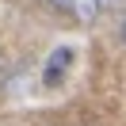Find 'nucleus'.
I'll list each match as a JSON object with an SVG mask.
<instances>
[{
	"mask_svg": "<svg viewBox=\"0 0 126 126\" xmlns=\"http://www.w3.org/2000/svg\"><path fill=\"white\" fill-rule=\"evenodd\" d=\"M99 4H103V8H107V4H118V0H99Z\"/></svg>",
	"mask_w": 126,
	"mask_h": 126,
	"instance_id": "2",
	"label": "nucleus"
},
{
	"mask_svg": "<svg viewBox=\"0 0 126 126\" xmlns=\"http://www.w3.org/2000/svg\"><path fill=\"white\" fill-rule=\"evenodd\" d=\"M122 31H126V27H122Z\"/></svg>",
	"mask_w": 126,
	"mask_h": 126,
	"instance_id": "3",
	"label": "nucleus"
},
{
	"mask_svg": "<svg viewBox=\"0 0 126 126\" xmlns=\"http://www.w3.org/2000/svg\"><path fill=\"white\" fill-rule=\"evenodd\" d=\"M50 4H54V8H61V12H73V16L84 19V23H88V19H95V16L103 12L99 0H50Z\"/></svg>",
	"mask_w": 126,
	"mask_h": 126,
	"instance_id": "1",
	"label": "nucleus"
}]
</instances>
